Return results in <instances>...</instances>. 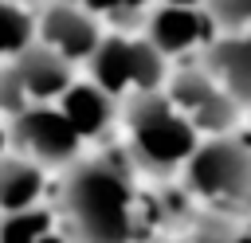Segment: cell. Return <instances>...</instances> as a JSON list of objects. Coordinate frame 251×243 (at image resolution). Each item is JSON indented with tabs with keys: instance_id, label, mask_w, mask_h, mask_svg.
I'll return each mask as SVG.
<instances>
[{
	"instance_id": "cell-22",
	"label": "cell",
	"mask_w": 251,
	"mask_h": 243,
	"mask_svg": "<svg viewBox=\"0 0 251 243\" xmlns=\"http://www.w3.org/2000/svg\"><path fill=\"white\" fill-rule=\"evenodd\" d=\"M24 4H27V0H24Z\"/></svg>"
},
{
	"instance_id": "cell-14",
	"label": "cell",
	"mask_w": 251,
	"mask_h": 243,
	"mask_svg": "<svg viewBox=\"0 0 251 243\" xmlns=\"http://www.w3.org/2000/svg\"><path fill=\"white\" fill-rule=\"evenodd\" d=\"M35 43V12L24 0H0V63Z\"/></svg>"
},
{
	"instance_id": "cell-5",
	"label": "cell",
	"mask_w": 251,
	"mask_h": 243,
	"mask_svg": "<svg viewBox=\"0 0 251 243\" xmlns=\"http://www.w3.org/2000/svg\"><path fill=\"white\" fill-rule=\"evenodd\" d=\"M188 184L208 200H247L251 196V153L243 141L216 137L188 157Z\"/></svg>"
},
{
	"instance_id": "cell-20",
	"label": "cell",
	"mask_w": 251,
	"mask_h": 243,
	"mask_svg": "<svg viewBox=\"0 0 251 243\" xmlns=\"http://www.w3.org/2000/svg\"><path fill=\"white\" fill-rule=\"evenodd\" d=\"M192 243H216V235H200V239H192Z\"/></svg>"
},
{
	"instance_id": "cell-3",
	"label": "cell",
	"mask_w": 251,
	"mask_h": 243,
	"mask_svg": "<svg viewBox=\"0 0 251 243\" xmlns=\"http://www.w3.org/2000/svg\"><path fill=\"white\" fill-rule=\"evenodd\" d=\"M86 63H90V82H98L106 94H126V90L149 94L165 78V55L149 39L110 35L94 47Z\"/></svg>"
},
{
	"instance_id": "cell-10",
	"label": "cell",
	"mask_w": 251,
	"mask_h": 243,
	"mask_svg": "<svg viewBox=\"0 0 251 243\" xmlns=\"http://www.w3.org/2000/svg\"><path fill=\"white\" fill-rule=\"evenodd\" d=\"M55 106L63 110V118L75 125V133L82 141L86 137H102L110 129V122H114V94H106L98 82H71L59 94Z\"/></svg>"
},
{
	"instance_id": "cell-13",
	"label": "cell",
	"mask_w": 251,
	"mask_h": 243,
	"mask_svg": "<svg viewBox=\"0 0 251 243\" xmlns=\"http://www.w3.org/2000/svg\"><path fill=\"white\" fill-rule=\"evenodd\" d=\"M212 78L231 94L251 102V39H224L208 51Z\"/></svg>"
},
{
	"instance_id": "cell-4",
	"label": "cell",
	"mask_w": 251,
	"mask_h": 243,
	"mask_svg": "<svg viewBox=\"0 0 251 243\" xmlns=\"http://www.w3.org/2000/svg\"><path fill=\"white\" fill-rule=\"evenodd\" d=\"M8 137L20 157H27L43 169L71 165L82 145V137L75 133V125L63 118V110L55 102H31L16 118H8Z\"/></svg>"
},
{
	"instance_id": "cell-2",
	"label": "cell",
	"mask_w": 251,
	"mask_h": 243,
	"mask_svg": "<svg viewBox=\"0 0 251 243\" xmlns=\"http://www.w3.org/2000/svg\"><path fill=\"white\" fill-rule=\"evenodd\" d=\"M126 125H129L133 161L145 165V169H153V172L176 169L196 149V125L169 98H161L157 90L133 98V106L126 114Z\"/></svg>"
},
{
	"instance_id": "cell-7",
	"label": "cell",
	"mask_w": 251,
	"mask_h": 243,
	"mask_svg": "<svg viewBox=\"0 0 251 243\" xmlns=\"http://www.w3.org/2000/svg\"><path fill=\"white\" fill-rule=\"evenodd\" d=\"M169 102H173L196 129H208V133H220V129H227V122H231V98L216 86L212 74H200V71H180V74L173 78Z\"/></svg>"
},
{
	"instance_id": "cell-15",
	"label": "cell",
	"mask_w": 251,
	"mask_h": 243,
	"mask_svg": "<svg viewBox=\"0 0 251 243\" xmlns=\"http://www.w3.org/2000/svg\"><path fill=\"white\" fill-rule=\"evenodd\" d=\"M24 106H31L20 74L12 71V63H0V118H16Z\"/></svg>"
},
{
	"instance_id": "cell-18",
	"label": "cell",
	"mask_w": 251,
	"mask_h": 243,
	"mask_svg": "<svg viewBox=\"0 0 251 243\" xmlns=\"http://www.w3.org/2000/svg\"><path fill=\"white\" fill-rule=\"evenodd\" d=\"M8 145H12V137H8V118H0V157L8 153Z\"/></svg>"
},
{
	"instance_id": "cell-6",
	"label": "cell",
	"mask_w": 251,
	"mask_h": 243,
	"mask_svg": "<svg viewBox=\"0 0 251 243\" xmlns=\"http://www.w3.org/2000/svg\"><path fill=\"white\" fill-rule=\"evenodd\" d=\"M35 39L51 51H59L67 63H86L94 55V47L102 43L98 20L94 12L71 4V0H55L35 16Z\"/></svg>"
},
{
	"instance_id": "cell-1",
	"label": "cell",
	"mask_w": 251,
	"mask_h": 243,
	"mask_svg": "<svg viewBox=\"0 0 251 243\" xmlns=\"http://www.w3.org/2000/svg\"><path fill=\"white\" fill-rule=\"evenodd\" d=\"M59 200L71 243H129L141 231L145 200H137L129 169L114 157L75 165L63 180Z\"/></svg>"
},
{
	"instance_id": "cell-11",
	"label": "cell",
	"mask_w": 251,
	"mask_h": 243,
	"mask_svg": "<svg viewBox=\"0 0 251 243\" xmlns=\"http://www.w3.org/2000/svg\"><path fill=\"white\" fill-rule=\"evenodd\" d=\"M43 192H47L43 165H35V161H27L20 153L0 157V216L43 204Z\"/></svg>"
},
{
	"instance_id": "cell-16",
	"label": "cell",
	"mask_w": 251,
	"mask_h": 243,
	"mask_svg": "<svg viewBox=\"0 0 251 243\" xmlns=\"http://www.w3.org/2000/svg\"><path fill=\"white\" fill-rule=\"evenodd\" d=\"M208 8H212V20L220 24H231V27L251 24V0H208Z\"/></svg>"
},
{
	"instance_id": "cell-8",
	"label": "cell",
	"mask_w": 251,
	"mask_h": 243,
	"mask_svg": "<svg viewBox=\"0 0 251 243\" xmlns=\"http://www.w3.org/2000/svg\"><path fill=\"white\" fill-rule=\"evenodd\" d=\"M4 63H12V71L20 74V82H24V90H27L31 102H59V94L75 82L71 63L59 51L43 47L39 39L27 51H20L16 59H4Z\"/></svg>"
},
{
	"instance_id": "cell-17",
	"label": "cell",
	"mask_w": 251,
	"mask_h": 243,
	"mask_svg": "<svg viewBox=\"0 0 251 243\" xmlns=\"http://www.w3.org/2000/svg\"><path fill=\"white\" fill-rule=\"evenodd\" d=\"M86 12H106V16H129V12H141L145 0H71Z\"/></svg>"
},
{
	"instance_id": "cell-9",
	"label": "cell",
	"mask_w": 251,
	"mask_h": 243,
	"mask_svg": "<svg viewBox=\"0 0 251 243\" xmlns=\"http://www.w3.org/2000/svg\"><path fill=\"white\" fill-rule=\"evenodd\" d=\"M208 31H212V16H204V12H196V8L165 4L161 12H153L145 39H149L161 55H180V51H192L196 43H204Z\"/></svg>"
},
{
	"instance_id": "cell-19",
	"label": "cell",
	"mask_w": 251,
	"mask_h": 243,
	"mask_svg": "<svg viewBox=\"0 0 251 243\" xmlns=\"http://www.w3.org/2000/svg\"><path fill=\"white\" fill-rule=\"evenodd\" d=\"M165 4H180V8H196L200 0H165Z\"/></svg>"
},
{
	"instance_id": "cell-12",
	"label": "cell",
	"mask_w": 251,
	"mask_h": 243,
	"mask_svg": "<svg viewBox=\"0 0 251 243\" xmlns=\"http://www.w3.org/2000/svg\"><path fill=\"white\" fill-rule=\"evenodd\" d=\"M0 243H71V235L63 227V216L35 204V208L0 216Z\"/></svg>"
},
{
	"instance_id": "cell-21",
	"label": "cell",
	"mask_w": 251,
	"mask_h": 243,
	"mask_svg": "<svg viewBox=\"0 0 251 243\" xmlns=\"http://www.w3.org/2000/svg\"><path fill=\"white\" fill-rule=\"evenodd\" d=\"M235 243H251V235H239V239H235Z\"/></svg>"
}]
</instances>
